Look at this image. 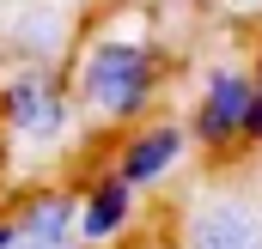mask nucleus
I'll list each match as a JSON object with an SVG mask.
<instances>
[{
  "label": "nucleus",
  "instance_id": "nucleus-1",
  "mask_svg": "<svg viewBox=\"0 0 262 249\" xmlns=\"http://www.w3.org/2000/svg\"><path fill=\"white\" fill-rule=\"evenodd\" d=\"M67 85L79 97V116L104 128H134L152 116L165 85V49L146 31H92L73 43Z\"/></svg>",
  "mask_w": 262,
  "mask_h": 249
},
{
  "label": "nucleus",
  "instance_id": "nucleus-8",
  "mask_svg": "<svg viewBox=\"0 0 262 249\" xmlns=\"http://www.w3.org/2000/svg\"><path fill=\"white\" fill-rule=\"evenodd\" d=\"M244 146H262V79H256V104H250V140Z\"/></svg>",
  "mask_w": 262,
  "mask_h": 249
},
{
  "label": "nucleus",
  "instance_id": "nucleus-4",
  "mask_svg": "<svg viewBox=\"0 0 262 249\" xmlns=\"http://www.w3.org/2000/svg\"><path fill=\"white\" fill-rule=\"evenodd\" d=\"M250 104H256V73L244 67H213L201 79V97H195V116H189V134H195L201 152L226 158L250 140Z\"/></svg>",
  "mask_w": 262,
  "mask_h": 249
},
{
  "label": "nucleus",
  "instance_id": "nucleus-5",
  "mask_svg": "<svg viewBox=\"0 0 262 249\" xmlns=\"http://www.w3.org/2000/svg\"><path fill=\"white\" fill-rule=\"evenodd\" d=\"M189 146H195V134L183 122H134L122 134V146H116V177H128L140 194L146 188H159L183 158H189Z\"/></svg>",
  "mask_w": 262,
  "mask_h": 249
},
{
  "label": "nucleus",
  "instance_id": "nucleus-3",
  "mask_svg": "<svg viewBox=\"0 0 262 249\" xmlns=\"http://www.w3.org/2000/svg\"><path fill=\"white\" fill-rule=\"evenodd\" d=\"M177 249H262V194L250 183H213L177 219Z\"/></svg>",
  "mask_w": 262,
  "mask_h": 249
},
{
  "label": "nucleus",
  "instance_id": "nucleus-6",
  "mask_svg": "<svg viewBox=\"0 0 262 249\" xmlns=\"http://www.w3.org/2000/svg\"><path fill=\"white\" fill-rule=\"evenodd\" d=\"M134 201H140V188L128 177H116V170H104V177H92L79 188V237H85V249L116 243L134 225Z\"/></svg>",
  "mask_w": 262,
  "mask_h": 249
},
{
  "label": "nucleus",
  "instance_id": "nucleus-9",
  "mask_svg": "<svg viewBox=\"0 0 262 249\" xmlns=\"http://www.w3.org/2000/svg\"><path fill=\"white\" fill-rule=\"evenodd\" d=\"M0 249H18V219H0Z\"/></svg>",
  "mask_w": 262,
  "mask_h": 249
},
{
  "label": "nucleus",
  "instance_id": "nucleus-2",
  "mask_svg": "<svg viewBox=\"0 0 262 249\" xmlns=\"http://www.w3.org/2000/svg\"><path fill=\"white\" fill-rule=\"evenodd\" d=\"M79 122V97L55 67H6L0 73V134L25 158L61 152Z\"/></svg>",
  "mask_w": 262,
  "mask_h": 249
},
{
  "label": "nucleus",
  "instance_id": "nucleus-7",
  "mask_svg": "<svg viewBox=\"0 0 262 249\" xmlns=\"http://www.w3.org/2000/svg\"><path fill=\"white\" fill-rule=\"evenodd\" d=\"M12 219H18V249H85V237H79V194H67V188L25 194V207Z\"/></svg>",
  "mask_w": 262,
  "mask_h": 249
},
{
  "label": "nucleus",
  "instance_id": "nucleus-10",
  "mask_svg": "<svg viewBox=\"0 0 262 249\" xmlns=\"http://www.w3.org/2000/svg\"><path fill=\"white\" fill-rule=\"evenodd\" d=\"M256 79H262V43H256Z\"/></svg>",
  "mask_w": 262,
  "mask_h": 249
}]
</instances>
